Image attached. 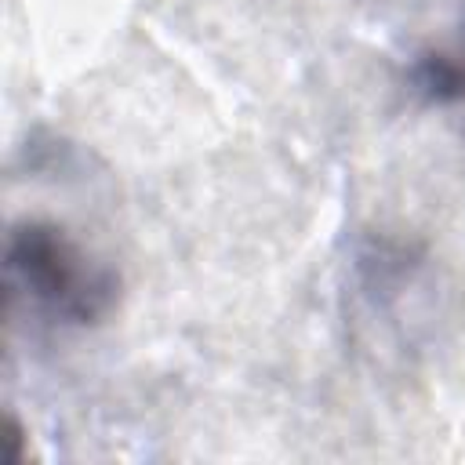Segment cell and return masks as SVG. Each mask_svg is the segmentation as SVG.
Instances as JSON below:
<instances>
[{
	"label": "cell",
	"instance_id": "7a4b0ae2",
	"mask_svg": "<svg viewBox=\"0 0 465 465\" xmlns=\"http://www.w3.org/2000/svg\"><path fill=\"white\" fill-rule=\"evenodd\" d=\"M414 84L432 98V102H454L465 98V47L454 51H432L418 62Z\"/></svg>",
	"mask_w": 465,
	"mask_h": 465
},
{
	"label": "cell",
	"instance_id": "6da1fadb",
	"mask_svg": "<svg viewBox=\"0 0 465 465\" xmlns=\"http://www.w3.org/2000/svg\"><path fill=\"white\" fill-rule=\"evenodd\" d=\"M7 302L25 298L29 309L54 323L87 327L116 305V272L94 262L62 225L18 222L7 236Z\"/></svg>",
	"mask_w": 465,
	"mask_h": 465
}]
</instances>
